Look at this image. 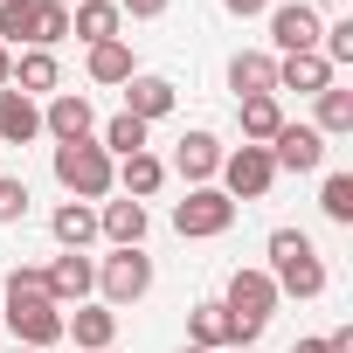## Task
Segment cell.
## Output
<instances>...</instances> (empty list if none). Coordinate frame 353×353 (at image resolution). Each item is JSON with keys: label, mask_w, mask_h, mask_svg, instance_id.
<instances>
[{"label": "cell", "mask_w": 353, "mask_h": 353, "mask_svg": "<svg viewBox=\"0 0 353 353\" xmlns=\"http://www.w3.org/2000/svg\"><path fill=\"white\" fill-rule=\"evenodd\" d=\"M8 332H14V346H35V353L63 339V305L49 298V284H42L35 263L8 270Z\"/></svg>", "instance_id": "cell-1"}, {"label": "cell", "mask_w": 353, "mask_h": 353, "mask_svg": "<svg viewBox=\"0 0 353 353\" xmlns=\"http://www.w3.org/2000/svg\"><path fill=\"white\" fill-rule=\"evenodd\" d=\"M270 284H277V298H319L325 291V263H319L305 229H277L270 236Z\"/></svg>", "instance_id": "cell-2"}, {"label": "cell", "mask_w": 353, "mask_h": 353, "mask_svg": "<svg viewBox=\"0 0 353 353\" xmlns=\"http://www.w3.org/2000/svg\"><path fill=\"white\" fill-rule=\"evenodd\" d=\"M56 181L70 188V201H104V194L118 188V159H111L97 139L56 145Z\"/></svg>", "instance_id": "cell-3"}, {"label": "cell", "mask_w": 353, "mask_h": 353, "mask_svg": "<svg viewBox=\"0 0 353 353\" xmlns=\"http://www.w3.org/2000/svg\"><path fill=\"white\" fill-rule=\"evenodd\" d=\"M152 291V256L145 250H111L104 263H97V305H139Z\"/></svg>", "instance_id": "cell-4"}, {"label": "cell", "mask_w": 353, "mask_h": 353, "mask_svg": "<svg viewBox=\"0 0 353 353\" xmlns=\"http://www.w3.org/2000/svg\"><path fill=\"white\" fill-rule=\"evenodd\" d=\"M222 312L256 339V332L270 325V312H277V284H270V270H236L229 291H222Z\"/></svg>", "instance_id": "cell-5"}, {"label": "cell", "mask_w": 353, "mask_h": 353, "mask_svg": "<svg viewBox=\"0 0 353 353\" xmlns=\"http://www.w3.org/2000/svg\"><path fill=\"white\" fill-rule=\"evenodd\" d=\"M222 194L229 201H263L270 188H277V166H270V145H236V152H222Z\"/></svg>", "instance_id": "cell-6"}, {"label": "cell", "mask_w": 353, "mask_h": 353, "mask_svg": "<svg viewBox=\"0 0 353 353\" xmlns=\"http://www.w3.org/2000/svg\"><path fill=\"white\" fill-rule=\"evenodd\" d=\"M229 222H236V201H229L222 188H188V201L173 208V229H181L188 243H208V236H229Z\"/></svg>", "instance_id": "cell-7"}, {"label": "cell", "mask_w": 353, "mask_h": 353, "mask_svg": "<svg viewBox=\"0 0 353 353\" xmlns=\"http://www.w3.org/2000/svg\"><path fill=\"white\" fill-rule=\"evenodd\" d=\"M319 35H325V14L312 8V0H284V8H270V42L284 56H312Z\"/></svg>", "instance_id": "cell-8"}, {"label": "cell", "mask_w": 353, "mask_h": 353, "mask_svg": "<svg viewBox=\"0 0 353 353\" xmlns=\"http://www.w3.org/2000/svg\"><path fill=\"white\" fill-rule=\"evenodd\" d=\"M42 132H49L56 145L97 139V111H90V97H83V90H56V97H49V111H42Z\"/></svg>", "instance_id": "cell-9"}, {"label": "cell", "mask_w": 353, "mask_h": 353, "mask_svg": "<svg viewBox=\"0 0 353 353\" xmlns=\"http://www.w3.org/2000/svg\"><path fill=\"white\" fill-rule=\"evenodd\" d=\"M270 166L277 173H319L325 166V139L312 132V125H277V139H270Z\"/></svg>", "instance_id": "cell-10"}, {"label": "cell", "mask_w": 353, "mask_h": 353, "mask_svg": "<svg viewBox=\"0 0 353 353\" xmlns=\"http://www.w3.org/2000/svg\"><path fill=\"white\" fill-rule=\"evenodd\" d=\"M42 284H49L56 305H90V291H97V263H90L83 250H63V256L42 270Z\"/></svg>", "instance_id": "cell-11"}, {"label": "cell", "mask_w": 353, "mask_h": 353, "mask_svg": "<svg viewBox=\"0 0 353 353\" xmlns=\"http://www.w3.org/2000/svg\"><path fill=\"white\" fill-rule=\"evenodd\" d=\"M173 173H181L188 188H215V173H222V139H215V132H181V145H173Z\"/></svg>", "instance_id": "cell-12"}, {"label": "cell", "mask_w": 353, "mask_h": 353, "mask_svg": "<svg viewBox=\"0 0 353 353\" xmlns=\"http://www.w3.org/2000/svg\"><path fill=\"white\" fill-rule=\"evenodd\" d=\"M188 346H208V353H222V346H256L229 312H222V298H208V305H194L188 312Z\"/></svg>", "instance_id": "cell-13"}, {"label": "cell", "mask_w": 353, "mask_h": 353, "mask_svg": "<svg viewBox=\"0 0 353 353\" xmlns=\"http://www.w3.org/2000/svg\"><path fill=\"white\" fill-rule=\"evenodd\" d=\"M229 90H236V104H243V97H277V56L236 49V56H229Z\"/></svg>", "instance_id": "cell-14"}, {"label": "cell", "mask_w": 353, "mask_h": 353, "mask_svg": "<svg viewBox=\"0 0 353 353\" xmlns=\"http://www.w3.org/2000/svg\"><path fill=\"white\" fill-rule=\"evenodd\" d=\"M35 139H42V104L8 83L0 90V145H35Z\"/></svg>", "instance_id": "cell-15"}, {"label": "cell", "mask_w": 353, "mask_h": 353, "mask_svg": "<svg viewBox=\"0 0 353 353\" xmlns=\"http://www.w3.org/2000/svg\"><path fill=\"white\" fill-rule=\"evenodd\" d=\"M63 332L77 339V353H97V346H118V312L111 305H77L63 319Z\"/></svg>", "instance_id": "cell-16"}, {"label": "cell", "mask_w": 353, "mask_h": 353, "mask_svg": "<svg viewBox=\"0 0 353 353\" xmlns=\"http://www.w3.org/2000/svg\"><path fill=\"white\" fill-rule=\"evenodd\" d=\"M118 0H77L70 8V35L83 42V49H97V42H118Z\"/></svg>", "instance_id": "cell-17"}, {"label": "cell", "mask_w": 353, "mask_h": 353, "mask_svg": "<svg viewBox=\"0 0 353 353\" xmlns=\"http://www.w3.org/2000/svg\"><path fill=\"white\" fill-rule=\"evenodd\" d=\"M173 104H181V90H173L166 77H132V83H125V111H132L139 125H159Z\"/></svg>", "instance_id": "cell-18"}, {"label": "cell", "mask_w": 353, "mask_h": 353, "mask_svg": "<svg viewBox=\"0 0 353 353\" xmlns=\"http://www.w3.org/2000/svg\"><path fill=\"white\" fill-rule=\"evenodd\" d=\"M56 83H63L56 49H21V56H14V90H21V97H56Z\"/></svg>", "instance_id": "cell-19"}, {"label": "cell", "mask_w": 353, "mask_h": 353, "mask_svg": "<svg viewBox=\"0 0 353 353\" xmlns=\"http://www.w3.org/2000/svg\"><path fill=\"white\" fill-rule=\"evenodd\" d=\"M97 236H111V250H139L145 243V201H104Z\"/></svg>", "instance_id": "cell-20"}, {"label": "cell", "mask_w": 353, "mask_h": 353, "mask_svg": "<svg viewBox=\"0 0 353 353\" xmlns=\"http://www.w3.org/2000/svg\"><path fill=\"white\" fill-rule=\"evenodd\" d=\"M332 83V63L312 49V56H277V90H298V97H319Z\"/></svg>", "instance_id": "cell-21"}, {"label": "cell", "mask_w": 353, "mask_h": 353, "mask_svg": "<svg viewBox=\"0 0 353 353\" xmlns=\"http://www.w3.org/2000/svg\"><path fill=\"white\" fill-rule=\"evenodd\" d=\"M21 42H28V49L70 42V8H63V0H28V28H21Z\"/></svg>", "instance_id": "cell-22"}, {"label": "cell", "mask_w": 353, "mask_h": 353, "mask_svg": "<svg viewBox=\"0 0 353 353\" xmlns=\"http://www.w3.org/2000/svg\"><path fill=\"white\" fill-rule=\"evenodd\" d=\"M49 236H56L63 250H90V243H97V208H90V201H63V208L49 215Z\"/></svg>", "instance_id": "cell-23"}, {"label": "cell", "mask_w": 353, "mask_h": 353, "mask_svg": "<svg viewBox=\"0 0 353 353\" xmlns=\"http://www.w3.org/2000/svg\"><path fill=\"white\" fill-rule=\"evenodd\" d=\"M118 188H125V201H152V194L166 188V159H152V152L118 159Z\"/></svg>", "instance_id": "cell-24"}, {"label": "cell", "mask_w": 353, "mask_h": 353, "mask_svg": "<svg viewBox=\"0 0 353 353\" xmlns=\"http://www.w3.org/2000/svg\"><path fill=\"white\" fill-rule=\"evenodd\" d=\"M236 118H243V145H270L277 125H284V104H277V97H243Z\"/></svg>", "instance_id": "cell-25"}, {"label": "cell", "mask_w": 353, "mask_h": 353, "mask_svg": "<svg viewBox=\"0 0 353 353\" xmlns=\"http://www.w3.org/2000/svg\"><path fill=\"white\" fill-rule=\"evenodd\" d=\"M319 139H346L353 132V90H339V83H325L319 90V125H312Z\"/></svg>", "instance_id": "cell-26"}, {"label": "cell", "mask_w": 353, "mask_h": 353, "mask_svg": "<svg viewBox=\"0 0 353 353\" xmlns=\"http://www.w3.org/2000/svg\"><path fill=\"white\" fill-rule=\"evenodd\" d=\"M139 70H132V49L125 42H97L90 49V83H132Z\"/></svg>", "instance_id": "cell-27"}, {"label": "cell", "mask_w": 353, "mask_h": 353, "mask_svg": "<svg viewBox=\"0 0 353 353\" xmlns=\"http://www.w3.org/2000/svg\"><path fill=\"white\" fill-rule=\"evenodd\" d=\"M97 145H104L111 159H132V152H145V125H139L132 111H118V118H111V125L97 132Z\"/></svg>", "instance_id": "cell-28"}, {"label": "cell", "mask_w": 353, "mask_h": 353, "mask_svg": "<svg viewBox=\"0 0 353 353\" xmlns=\"http://www.w3.org/2000/svg\"><path fill=\"white\" fill-rule=\"evenodd\" d=\"M319 208H325V222L353 229V173H325V188H319Z\"/></svg>", "instance_id": "cell-29"}, {"label": "cell", "mask_w": 353, "mask_h": 353, "mask_svg": "<svg viewBox=\"0 0 353 353\" xmlns=\"http://www.w3.org/2000/svg\"><path fill=\"white\" fill-rule=\"evenodd\" d=\"M28 215V181H14V173H0V229Z\"/></svg>", "instance_id": "cell-30"}, {"label": "cell", "mask_w": 353, "mask_h": 353, "mask_svg": "<svg viewBox=\"0 0 353 353\" xmlns=\"http://www.w3.org/2000/svg\"><path fill=\"white\" fill-rule=\"evenodd\" d=\"M28 28V0H0V42H21Z\"/></svg>", "instance_id": "cell-31"}, {"label": "cell", "mask_w": 353, "mask_h": 353, "mask_svg": "<svg viewBox=\"0 0 353 353\" xmlns=\"http://www.w3.org/2000/svg\"><path fill=\"white\" fill-rule=\"evenodd\" d=\"M173 8V0H118V14H132V21H159Z\"/></svg>", "instance_id": "cell-32"}, {"label": "cell", "mask_w": 353, "mask_h": 353, "mask_svg": "<svg viewBox=\"0 0 353 353\" xmlns=\"http://www.w3.org/2000/svg\"><path fill=\"white\" fill-rule=\"evenodd\" d=\"M222 8H229L236 21H250V14H270V0H222Z\"/></svg>", "instance_id": "cell-33"}, {"label": "cell", "mask_w": 353, "mask_h": 353, "mask_svg": "<svg viewBox=\"0 0 353 353\" xmlns=\"http://www.w3.org/2000/svg\"><path fill=\"white\" fill-rule=\"evenodd\" d=\"M325 353H353V325H339V332L325 339Z\"/></svg>", "instance_id": "cell-34"}, {"label": "cell", "mask_w": 353, "mask_h": 353, "mask_svg": "<svg viewBox=\"0 0 353 353\" xmlns=\"http://www.w3.org/2000/svg\"><path fill=\"white\" fill-rule=\"evenodd\" d=\"M14 83V56H8V42H0V90Z\"/></svg>", "instance_id": "cell-35"}, {"label": "cell", "mask_w": 353, "mask_h": 353, "mask_svg": "<svg viewBox=\"0 0 353 353\" xmlns=\"http://www.w3.org/2000/svg\"><path fill=\"white\" fill-rule=\"evenodd\" d=\"M291 353H325V339H298V346H291Z\"/></svg>", "instance_id": "cell-36"}, {"label": "cell", "mask_w": 353, "mask_h": 353, "mask_svg": "<svg viewBox=\"0 0 353 353\" xmlns=\"http://www.w3.org/2000/svg\"><path fill=\"white\" fill-rule=\"evenodd\" d=\"M181 353H208V346H181Z\"/></svg>", "instance_id": "cell-37"}, {"label": "cell", "mask_w": 353, "mask_h": 353, "mask_svg": "<svg viewBox=\"0 0 353 353\" xmlns=\"http://www.w3.org/2000/svg\"><path fill=\"white\" fill-rule=\"evenodd\" d=\"M14 353H35V346H14Z\"/></svg>", "instance_id": "cell-38"}, {"label": "cell", "mask_w": 353, "mask_h": 353, "mask_svg": "<svg viewBox=\"0 0 353 353\" xmlns=\"http://www.w3.org/2000/svg\"><path fill=\"white\" fill-rule=\"evenodd\" d=\"M97 353H118V346H97Z\"/></svg>", "instance_id": "cell-39"}, {"label": "cell", "mask_w": 353, "mask_h": 353, "mask_svg": "<svg viewBox=\"0 0 353 353\" xmlns=\"http://www.w3.org/2000/svg\"><path fill=\"white\" fill-rule=\"evenodd\" d=\"M63 8H77V0H63Z\"/></svg>", "instance_id": "cell-40"}, {"label": "cell", "mask_w": 353, "mask_h": 353, "mask_svg": "<svg viewBox=\"0 0 353 353\" xmlns=\"http://www.w3.org/2000/svg\"><path fill=\"white\" fill-rule=\"evenodd\" d=\"M243 353H256V346H243Z\"/></svg>", "instance_id": "cell-41"}]
</instances>
